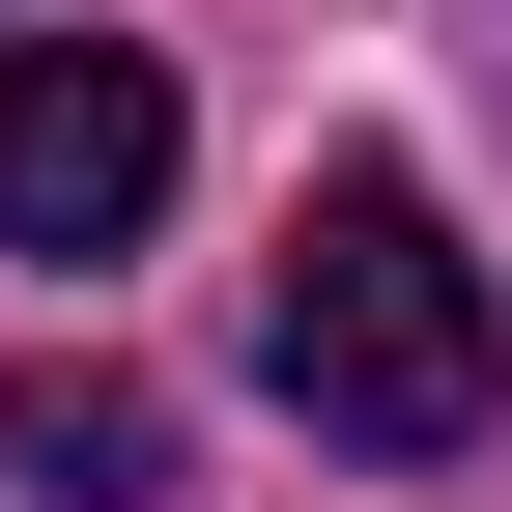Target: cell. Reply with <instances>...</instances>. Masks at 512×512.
<instances>
[{"mask_svg": "<svg viewBox=\"0 0 512 512\" xmlns=\"http://www.w3.org/2000/svg\"><path fill=\"white\" fill-rule=\"evenodd\" d=\"M256 370H285V427H313V456H456V427L512 399V313H484L456 200H427L399 143H342V171L285 200V285H256Z\"/></svg>", "mask_w": 512, "mask_h": 512, "instance_id": "obj_1", "label": "cell"}, {"mask_svg": "<svg viewBox=\"0 0 512 512\" xmlns=\"http://www.w3.org/2000/svg\"><path fill=\"white\" fill-rule=\"evenodd\" d=\"M143 228H171V57L0 29V256H143Z\"/></svg>", "mask_w": 512, "mask_h": 512, "instance_id": "obj_2", "label": "cell"}, {"mask_svg": "<svg viewBox=\"0 0 512 512\" xmlns=\"http://www.w3.org/2000/svg\"><path fill=\"white\" fill-rule=\"evenodd\" d=\"M456 57H484V114H512V0H456Z\"/></svg>", "mask_w": 512, "mask_h": 512, "instance_id": "obj_4", "label": "cell"}, {"mask_svg": "<svg viewBox=\"0 0 512 512\" xmlns=\"http://www.w3.org/2000/svg\"><path fill=\"white\" fill-rule=\"evenodd\" d=\"M0 484H57V512H143V484H171V427H143V370H86V342H29V370H0Z\"/></svg>", "mask_w": 512, "mask_h": 512, "instance_id": "obj_3", "label": "cell"}]
</instances>
